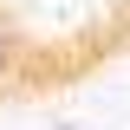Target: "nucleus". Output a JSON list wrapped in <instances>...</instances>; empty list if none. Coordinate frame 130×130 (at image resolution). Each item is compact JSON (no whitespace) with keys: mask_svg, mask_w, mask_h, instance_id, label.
Returning <instances> with one entry per match:
<instances>
[{"mask_svg":"<svg viewBox=\"0 0 130 130\" xmlns=\"http://www.w3.org/2000/svg\"><path fill=\"white\" fill-rule=\"evenodd\" d=\"M13 65H20V32H13V26H0V85L13 78Z\"/></svg>","mask_w":130,"mask_h":130,"instance_id":"obj_1","label":"nucleus"}]
</instances>
